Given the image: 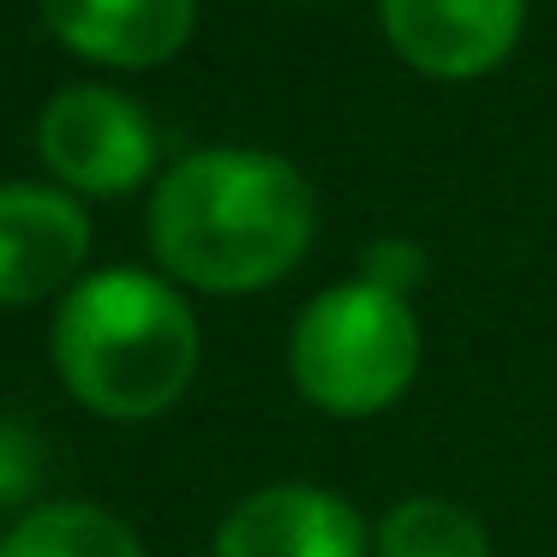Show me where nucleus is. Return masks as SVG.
I'll return each instance as SVG.
<instances>
[{"instance_id": "nucleus-1", "label": "nucleus", "mask_w": 557, "mask_h": 557, "mask_svg": "<svg viewBox=\"0 0 557 557\" xmlns=\"http://www.w3.org/2000/svg\"><path fill=\"white\" fill-rule=\"evenodd\" d=\"M145 228L169 282L240 300L306 258L318 234V193L276 150L205 145L157 174Z\"/></svg>"}, {"instance_id": "nucleus-2", "label": "nucleus", "mask_w": 557, "mask_h": 557, "mask_svg": "<svg viewBox=\"0 0 557 557\" xmlns=\"http://www.w3.org/2000/svg\"><path fill=\"white\" fill-rule=\"evenodd\" d=\"M54 372L97 420H157L198 377V318L162 270H90L54 312Z\"/></svg>"}, {"instance_id": "nucleus-3", "label": "nucleus", "mask_w": 557, "mask_h": 557, "mask_svg": "<svg viewBox=\"0 0 557 557\" xmlns=\"http://www.w3.org/2000/svg\"><path fill=\"white\" fill-rule=\"evenodd\" d=\"M420 318L401 294L372 282H336L300 306L288 336L294 389L330 420H372L396 408L420 377Z\"/></svg>"}, {"instance_id": "nucleus-4", "label": "nucleus", "mask_w": 557, "mask_h": 557, "mask_svg": "<svg viewBox=\"0 0 557 557\" xmlns=\"http://www.w3.org/2000/svg\"><path fill=\"white\" fill-rule=\"evenodd\" d=\"M37 157L73 198H126L157 181L162 138L138 97L114 85H61L37 114Z\"/></svg>"}, {"instance_id": "nucleus-5", "label": "nucleus", "mask_w": 557, "mask_h": 557, "mask_svg": "<svg viewBox=\"0 0 557 557\" xmlns=\"http://www.w3.org/2000/svg\"><path fill=\"white\" fill-rule=\"evenodd\" d=\"M377 25L401 66L437 85H473L521 49L528 0H377Z\"/></svg>"}, {"instance_id": "nucleus-6", "label": "nucleus", "mask_w": 557, "mask_h": 557, "mask_svg": "<svg viewBox=\"0 0 557 557\" xmlns=\"http://www.w3.org/2000/svg\"><path fill=\"white\" fill-rule=\"evenodd\" d=\"M85 198L54 181H0V312L66 294L85 276Z\"/></svg>"}, {"instance_id": "nucleus-7", "label": "nucleus", "mask_w": 557, "mask_h": 557, "mask_svg": "<svg viewBox=\"0 0 557 557\" xmlns=\"http://www.w3.org/2000/svg\"><path fill=\"white\" fill-rule=\"evenodd\" d=\"M42 30L109 73H157L198 30V0H37Z\"/></svg>"}, {"instance_id": "nucleus-8", "label": "nucleus", "mask_w": 557, "mask_h": 557, "mask_svg": "<svg viewBox=\"0 0 557 557\" xmlns=\"http://www.w3.org/2000/svg\"><path fill=\"white\" fill-rule=\"evenodd\" d=\"M216 557H366V521L330 485H264L222 516Z\"/></svg>"}, {"instance_id": "nucleus-9", "label": "nucleus", "mask_w": 557, "mask_h": 557, "mask_svg": "<svg viewBox=\"0 0 557 557\" xmlns=\"http://www.w3.org/2000/svg\"><path fill=\"white\" fill-rule=\"evenodd\" d=\"M0 557H145V545L102 504H37L0 540Z\"/></svg>"}, {"instance_id": "nucleus-10", "label": "nucleus", "mask_w": 557, "mask_h": 557, "mask_svg": "<svg viewBox=\"0 0 557 557\" xmlns=\"http://www.w3.org/2000/svg\"><path fill=\"white\" fill-rule=\"evenodd\" d=\"M372 557H497L485 521L456 497H401L372 533Z\"/></svg>"}, {"instance_id": "nucleus-11", "label": "nucleus", "mask_w": 557, "mask_h": 557, "mask_svg": "<svg viewBox=\"0 0 557 557\" xmlns=\"http://www.w3.org/2000/svg\"><path fill=\"white\" fill-rule=\"evenodd\" d=\"M360 282L408 300V294L425 282V252L413 240H401V234H377V240L360 252Z\"/></svg>"}, {"instance_id": "nucleus-12", "label": "nucleus", "mask_w": 557, "mask_h": 557, "mask_svg": "<svg viewBox=\"0 0 557 557\" xmlns=\"http://www.w3.org/2000/svg\"><path fill=\"white\" fill-rule=\"evenodd\" d=\"M30 480H37V444L18 425L0 420V504H13Z\"/></svg>"}]
</instances>
